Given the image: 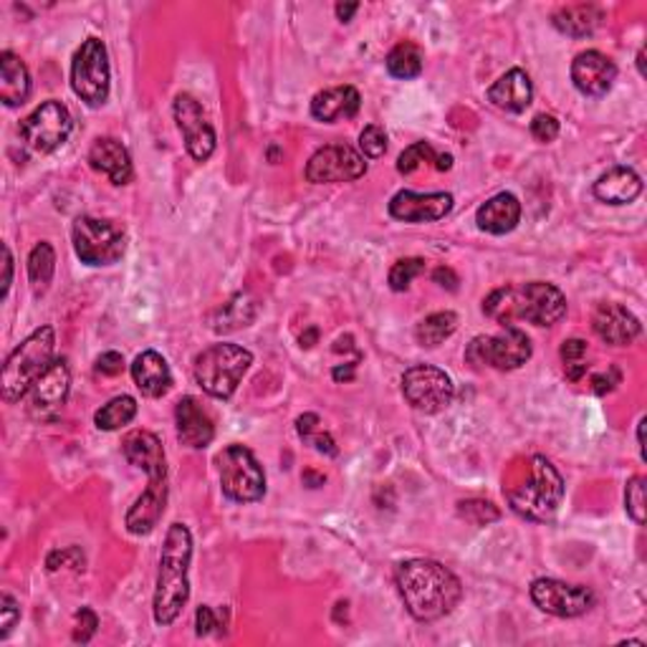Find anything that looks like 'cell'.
I'll return each mask as SVG.
<instances>
[{
	"instance_id": "1",
	"label": "cell",
	"mask_w": 647,
	"mask_h": 647,
	"mask_svg": "<svg viewBox=\"0 0 647 647\" xmlns=\"http://www.w3.org/2000/svg\"><path fill=\"white\" fill-rule=\"evenodd\" d=\"M395 582L407 612L420 622L445 618L464 597V584L458 576L433 559L403 561L395 572Z\"/></svg>"
},
{
	"instance_id": "2",
	"label": "cell",
	"mask_w": 647,
	"mask_h": 647,
	"mask_svg": "<svg viewBox=\"0 0 647 647\" xmlns=\"http://www.w3.org/2000/svg\"><path fill=\"white\" fill-rule=\"evenodd\" d=\"M190 559H192V534L185 523H173L167 529L165 544L160 554V572L155 589V622L162 627L173 625L180 618L190 599Z\"/></svg>"
},
{
	"instance_id": "3",
	"label": "cell",
	"mask_w": 647,
	"mask_h": 647,
	"mask_svg": "<svg viewBox=\"0 0 647 647\" xmlns=\"http://www.w3.org/2000/svg\"><path fill=\"white\" fill-rule=\"evenodd\" d=\"M483 312L504 327L516 319L534 324V327H554L567 314V299L554 283L531 281L493 291L483 302Z\"/></svg>"
},
{
	"instance_id": "4",
	"label": "cell",
	"mask_w": 647,
	"mask_h": 647,
	"mask_svg": "<svg viewBox=\"0 0 647 647\" xmlns=\"http://www.w3.org/2000/svg\"><path fill=\"white\" fill-rule=\"evenodd\" d=\"M53 346H56L53 329L38 327L8 354L3 375H0V390H3L5 403H18L21 397L28 395L38 377L51 367Z\"/></svg>"
},
{
	"instance_id": "5",
	"label": "cell",
	"mask_w": 647,
	"mask_h": 647,
	"mask_svg": "<svg viewBox=\"0 0 647 647\" xmlns=\"http://www.w3.org/2000/svg\"><path fill=\"white\" fill-rule=\"evenodd\" d=\"M561 500H564V481L544 456L531 458L529 479L508 491V504L527 521H551Z\"/></svg>"
},
{
	"instance_id": "6",
	"label": "cell",
	"mask_w": 647,
	"mask_h": 647,
	"mask_svg": "<svg viewBox=\"0 0 647 647\" xmlns=\"http://www.w3.org/2000/svg\"><path fill=\"white\" fill-rule=\"evenodd\" d=\"M253 365V354L238 344H213L195 357V380L215 399H230L243 375Z\"/></svg>"
},
{
	"instance_id": "7",
	"label": "cell",
	"mask_w": 647,
	"mask_h": 647,
	"mask_svg": "<svg viewBox=\"0 0 647 647\" xmlns=\"http://www.w3.org/2000/svg\"><path fill=\"white\" fill-rule=\"evenodd\" d=\"M74 251L87 266H112L125 256L127 233L119 223L81 215L74 220Z\"/></svg>"
},
{
	"instance_id": "8",
	"label": "cell",
	"mask_w": 647,
	"mask_h": 647,
	"mask_svg": "<svg viewBox=\"0 0 647 647\" xmlns=\"http://www.w3.org/2000/svg\"><path fill=\"white\" fill-rule=\"evenodd\" d=\"M220 489L236 504H256L266 493V473L245 445H228L218 456Z\"/></svg>"
},
{
	"instance_id": "9",
	"label": "cell",
	"mask_w": 647,
	"mask_h": 647,
	"mask_svg": "<svg viewBox=\"0 0 647 647\" xmlns=\"http://www.w3.org/2000/svg\"><path fill=\"white\" fill-rule=\"evenodd\" d=\"M110 56L102 38H87L74 53L72 89L89 106H102L110 99Z\"/></svg>"
},
{
	"instance_id": "10",
	"label": "cell",
	"mask_w": 647,
	"mask_h": 647,
	"mask_svg": "<svg viewBox=\"0 0 647 647\" xmlns=\"http://www.w3.org/2000/svg\"><path fill=\"white\" fill-rule=\"evenodd\" d=\"M466 359L473 367H491L508 372L519 369L531 359V339L516 324H506L500 334L475 337L466 350Z\"/></svg>"
},
{
	"instance_id": "11",
	"label": "cell",
	"mask_w": 647,
	"mask_h": 647,
	"mask_svg": "<svg viewBox=\"0 0 647 647\" xmlns=\"http://www.w3.org/2000/svg\"><path fill=\"white\" fill-rule=\"evenodd\" d=\"M74 129L72 112L66 110L61 102H43L21 122V137L26 142L28 150L38 152V155H51L61 144L68 140Z\"/></svg>"
},
{
	"instance_id": "12",
	"label": "cell",
	"mask_w": 647,
	"mask_h": 647,
	"mask_svg": "<svg viewBox=\"0 0 647 647\" xmlns=\"http://www.w3.org/2000/svg\"><path fill=\"white\" fill-rule=\"evenodd\" d=\"M403 395L418 413L435 415L456 397V384L443 369L433 365H415L403 375Z\"/></svg>"
},
{
	"instance_id": "13",
	"label": "cell",
	"mask_w": 647,
	"mask_h": 647,
	"mask_svg": "<svg viewBox=\"0 0 647 647\" xmlns=\"http://www.w3.org/2000/svg\"><path fill=\"white\" fill-rule=\"evenodd\" d=\"M173 114L177 122V129L182 132L185 150L195 162H207L213 157L215 144H218V137H215V129L207 119L203 104L198 102L192 94H177L173 104Z\"/></svg>"
},
{
	"instance_id": "14",
	"label": "cell",
	"mask_w": 647,
	"mask_h": 647,
	"mask_svg": "<svg viewBox=\"0 0 647 647\" xmlns=\"http://www.w3.org/2000/svg\"><path fill=\"white\" fill-rule=\"evenodd\" d=\"M531 599L538 610L554 618H582L595 607V592L582 584H567L561 580H536L531 584Z\"/></svg>"
},
{
	"instance_id": "15",
	"label": "cell",
	"mask_w": 647,
	"mask_h": 647,
	"mask_svg": "<svg viewBox=\"0 0 647 647\" xmlns=\"http://www.w3.org/2000/svg\"><path fill=\"white\" fill-rule=\"evenodd\" d=\"M367 173V162L350 144H327L306 165V180L314 185L354 182Z\"/></svg>"
},
{
	"instance_id": "16",
	"label": "cell",
	"mask_w": 647,
	"mask_h": 647,
	"mask_svg": "<svg viewBox=\"0 0 647 647\" xmlns=\"http://www.w3.org/2000/svg\"><path fill=\"white\" fill-rule=\"evenodd\" d=\"M68 390H72V372H68L64 359H53L51 367L38 377L36 384L28 392L34 418H53V415L64 407Z\"/></svg>"
},
{
	"instance_id": "17",
	"label": "cell",
	"mask_w": 647,
	"mask_h": 647,
	"mask_svg": "<svg viewBox=\"0 0 647 647\" xmlns=\"http://www.w3.org/2000/svg\"><path fill=\"white\" fill-rule=\"evenodd\" d=\"M453 211L451 192L399 190L390 200V215L403 223H435Z\"/></svg>"
},
{
	"instance_id": "18",
	"label": "cell",
	"mask_w": 647,
	"mask_h": 647,
	"mask_svg": "<svg viewBox=\"0 0 647 647\" xmlns=\"http://www.w3.org/2000/svg\"><path fill=\"white\" fill-rule=\"evenodd\" d=\"M592 329L605 344L627 346L640 337L643 324L627 306L622 304H599L592 314Z\"/></svg>"
},
{
	"instance_id": "19",
	"label": "cell",
	"mask_w": 647,
	"mask_h": 647,
	"mask_svg": "<svg viewBox=\"0 0 647 647\" xmlns=\"http://www.w3.org/2000/svg\"><path fill=\"white\" fill-rule=\"evenodd\" d=\"M618 79V66L599 51H582L572 61V81L584 97H605Z\"/></svg>"
},
{
	"instance_id": "20",
	"label": "cell",
	"mask_w": 647,
	"mask_h": 647,
	"mask_svg": "<svg viewBox=\"0 0 647 647\" xmlns=\"http://www.w3.org/2000/svg\"><path fill=\"white\" fill-rule=\"evenodd\" d=\"M122 453L135 468L148 473V481H167V458L160 437L150 430H132L122 441Z\"/></svg>"
},
{
	"instance_id": "21",
	"label": "cell",
	"mask_w": 647,
	"mask_h": 647,
	"mask_svg": "<svg viewBox=\"0 0 647 647\" xmlns=\"http://www.w3.org/2000/svg\"><path fill=\"white\" fill-rule=\"evenodd\" d=\"M175 422H177V437L182 445L192 451H203L213 443L215 426L211 413L200 405L198 397H182L175 407Z\"/></svg>"
},
{
	"instance_id": "22",
	"label": "cell",
	"mask_w": 647,
	"mask_h": 647,
	"mask_svg": "<svg viewBox=\"0 0 647 647\" xmlns=\"http://www.w3.org/2000/svg\"><path fill=\"white\" fill-rule=\"evenodd\" d=\"M89 165L94 167L97 173L110 177L114 185H127L135 175L132 157H129L125 144H122L119 140H114V137H102V140H97L94 144H91Z\"/></svg>"
},
{
	"instance_id": "23",
	"label": "cell",
	"mask_w": 647,
	"mask_h": 647,
	"mask_svg": "<svg viewBox=\"0 0 647 647\" xmlns=\"http://www.w3.org/2000/svg\"><path fill=\"white\" fill-rule=\"evenodd\" d=\"M167 506V481H150L127 513L129 534L144 536L157 527Z\"/></svg>"
},
{
	"instance_id": "24",
	"label": "cell",
	"mask_w": 647,
	"mask_h": 647,
	"mask_svg": "<svg viewBox=\"0 0 647 647\" xmlns=\"http://www.w3.org/2000/svg\"><path fill=\"white\" fill-rule=\"evenodd\" d=\"M534 99V84H531L529 74L523 68H511L489 89V102L496 110L519 114L527 110Z\"/></svg>"
},
{
	"instance_id": "25",
	"label": "cell",
	"mask_w": 647,
	"mask_h": 647,
	"mask_svg": "<svg viewBox=\"0 0 647 647\" xmlns=\"http://www.w3.org/2000/svg\"><path fill=\"white\" fill-rule=\"evenodd\" d=\"M521 220V203L513 192H498L491 200L479 207L475 213V223L479 228L491 236H506L519 226Z\"/></svg>"
},
{
	"instance_id": "26",
	"label": "cell",
	"mask_w": 647,
	"mask_h": 647,
	"mask_svg": "<svg viewBox=\"0 0 647 647\" xmlns=\"http://www.w3.org/2000/svg\"><path fill=\"white\" fill-rule=\"evenodd\" d=\"M643 192V180L635 169L625 165L610 167L595 182V198L607 205H627Z\"/></svg>"
},
{
	"instance_id": "27",
	"label": "cell",
	"mask_w": 647,
	"mask_h": 647,
	"mask_svg": "<svg viewBox=\"0 0 647 647\" xmlns=\"http://www.w3.org/2000/svg\"><path fill=\"white\" fill-rule=\"evenodd\" d=\"M361 106V97L354 87H334L324 89L312 99V117L327 125H334L339 119L357 117Z\"/></svg>"
},
{
	"instance_id": "28",
	"label": "cell",
	"mask_w": 647,
	"mask_h": 647,
	"mask_svg": "<svg viewBox=\"0 0 647 647\" xmlns=\"http://www.w3.org/2000/svg\"><path fill=\"white\" fill-rule=\"evenodd\" d=\"M132 380L144 397H162L173 388V372L157 352H142L132 365Z\"/></svg>"
},
{
	"instance_id": "29",
	"label": "cell",
	"mask_w": 647,
	"mask_h": 647,
	"mask_svg": "<svg viewBox=\"0 0 647 647\" xmlns=\"http://www.w3.org/2000/svg\"><path fill=\"white\" fill-rule=\"evenodd\" d=\"M30 94V74L13 51L0 53V99L5 106H21Z\"/></svg>"
},
{
	"instance_id": "30",
	"label": "cell",
	"mask_w": 647,
	"mask_h": 647,
	"mask_svg": "<svg viewBox=\"0 0 647 647\" xmlns=\"http://www.w3.org/2000/svg\"><path fill=\"white\" fill-rule=\"evenodd\" d=\"M602 21V11L597 5H564L551 15V23L561 34L582 38L595 34V28Z\"/></svg>"
},
{
	"instance_id": "31",
	"label": "cell",
	"mask_w": 647,
	"mask_h": 647,
	"mask_svg": "<svg viewBox=\"0 0 647 647\" xmlns=\"http://www.w3.org/2000/svg\"><path fill=\"white\" fill-rule=\"evenodd\" d=\"M456 329H458L456 314L437 312V314H430V317H426L418 324V329H415V339H418L420 346L433 350V346H441L445 339L456 334Z\"/></svg>"
},
{
	"instance_id": "32",
	"label": "cell",
	"mask_w": 647,
	"mask_h": 647,
	"mask_svg": "<svg viewBox=\"0 0 647 647\" xmlns=\"http://www.w3.org/2000/svg\"><path fill=\"white\" fill-rule=\"evenodd\" d=\"M53 271H56V253H53L51 243L41 241L28 256V279L30 287H34V294H43L49 289Z\"/></svg>"
},
{
	"instance_id": "33",
	"label": "cell",
	"mask_w": 647,
	"mask_h": 647,
	"mask_svg": "<svg viewBox=\"0 0 647 647\" xmlns=\"http://www.w3.org/2000/svg\"><path fill=\"white\" fill-rule=\"evenodd\" d=\"M426 162H433L435 169H441V173H448L453 167V155H441V152H435L430 148V142H415L413 148H407L403 155L397 160V169L399 175H413L415 169L420 165H426Z\"/></svg>"
},
{
	"instance_id": "34",
	"label": "cell",
	"mask_w": 647,
	"mask_h": 647,
	"mask_svg": "<svg viewBox=\"0 0 647 647\" xmlns=\"http://www.w3.org/2000/svg\"><path fill=\"white\" fill-rule=\"evenodd\" d=\"M384 64H388V72L390 76H395V79H418L422 74V51L415 43H399L390 51Z\"/></svg>"
},
{
	"instance_id": "35",
	"label": "cell",
	"mask_w": 647,
	"mask_h": 647,
	"mask_svg": "<svg viewBox=\"0 0 647 647\" xmlns=\"http://www.w3.org/2000/svg\"><path fill=\"white\" fill-rule=\"evenodd\" d=\"M137 415V399L129 397V395H119L106 403L102 410L94 415V422L99 430H106V433H112V430H119L129 426V422L135 420Z\"/></svg>"
},
{
	"instance_id": "36",
	"label": "cell",
	"mask_w": 647,
	"mask_h": 647,
	"mask_svg": "<svg viewBox=\"0 0 647 647\" xmlns=\"http://www.w3.org/2000/svg\"><path fill=\"white\" fill-rule=\"evenodd\" d=\"M253 321V306L245 302L243 296L230 299L228 304H223L218 314L213 317V329L215 331H236L241 327H249Z\"/></svg>"
},
{
	"instance_id": "37",
	"label": "cell",
	"mask_w": 647,
	"mask_h": 647,
	"mask_svg": "<svg viewBox=\"0 0 647 647\" xmlns=\"http://www.w3.org/2000/svg\"><path fill=\"white\" fill-rule=\"evenodd\" d=\"M319 426H321L319 415H314V413H306L296 420V430H299V435H302V441L306 445H312V448H317L319 453H324V456L334 458L339 453L334 437H331L329 433H324Z\"/></svg>"
},
{
	"instance_id": "38",
	"label": "cell",
	"mask_w": 647,
	"mask_h": 647,
	"mask_svg": "<svg viewBox=\"0 0 647 647\" xmlns=\"http://www.w3.org/2000/svg\"><path fill=\"white\" fill-rule=\"evenodd\" d=\"M561 361H564L567 380L580 382L587 375V342H582V339H567L561 344Z\"/></svg>"
},
{
	"instance_id": "39",
	"label": "cell",
	"mask_w": 647,
	"mask_h": 647,
	"mask_svg": "<svg viewBox=\"0 0 647 647\" xmlns=\"http://www.w3.org/2000/svg\"><path fill=\"white\" fill-rule=\"evenodd\" d=\"M420 274H426V261L422 258H403L390 268V289L392 291H407L410 283L418 279Z\"/></svg>"
},
{
	"instance_id": "40",
	"label": "cell",
	"mask_w": 647,
	"mask_h": 647,
	"mask_svg": "<svg viewBox=\"0 0 647 647\" xmlns=\"http://www.w3.org/2000/svg\"><path fill=\"white\" fill-rule=\"evenodd\" d=\"M458 513L464 516L466 521H471L473 527H489V523L500 519V513H498L496 506L489 504V500H479V498L460 500V504H458Z\"/></svg>"
},
{
	"instance_id": "41",
	"label": "cell",
	"mask_w": 647,
	"mask_h": 647,
	"mask_svg": "<svg viewBox=\"0 0 647 647\" xmlns=\"http://www.w3.org/2000/svg\"><path fill=\"white\" fill-rule=\"evenodd\" d=\"M625 508H627L630 519H633L637 527H643L645 523V479L643 475H635V479L627 481Z\"/></svg>"
},
{
	"instance_id": "42",
	"label": "cell",
	"mask_w": 647,
	"mask_h": 647,
	"mask_svg": "<svg viewBox=\"0 0 647 647\" xmlns=\"http://www.w3.org/2000/svg\"><path fill=\"white\" fill-rule=\"evenodd\" d=\"M359 150L369 160H380L388 152V132L380 125H369L359 135Z\"/></svg>"
},
{
	"instance_id": "43",
	"label": "cell",
	"mask_w": 647,
	"mask_h": 647,
	"mask_svg": "<svg viewBox=\"0 0 647 647\" xmlns=\"http://www.w3.org/2000/svg\"><path fill=\"white\" fill-rule=\"evenodd\" d=\"M531 137L536 142L549 144L559 137V122L554 114H536L534 122H531Z\"/></svg>"
},
{
	"instance_id": "44",
	"label": "cell",
	"mask_w": 647,
	"mask_h": 647,
	"mask_svg": "<svg viewBox=\"0 0 647 647\" xmlns=\"http://www.w3.org/2000/svg\"><path fill=\"white\" fill-rule=\"evenodd\" d=\"M21 620V607L11 595L0 597V640H5L13 633V627Z\"/></svg>"
},
{
	"instance_id": "45",
	"label": "cell",
	"mask_w": 647,
	"mask_h": 647,
	"mask_svg": "<svg viewBox=\"0 0 647 647\" xmlns=\"http://www.w3.org/2000/svg\"><path fill=\"white\" fill-rule=\"evenodd\" d=\"M97 627H99V618L94 612L89 610V607H81V612L76 614V630H74V643H89L91 637L97 635Z\"/></svg>"
},
{
	"instance_id": "46",
	"label": "cell",
	"mask_w": 647,
	"mask_h": 647,
	"mask_svg": "<svg viewBox=\"0 0 647 647\" xmlns=\"http://www.w3.org/2000/svg\"><path fill=\"white\" fill-rule=\"evenodd\" d=\"M97 372L104 377H117L125 372V357L119 352H104L102 357L97 359Z\"/></svg>"
},
{
	"instance_id": "47",
	"label": "cell",
	"mask_w": 647,
	"mask_h": 647,
	"mask_svg": "<svg viewBox=\"0 0 647 647\" xmlns=\"http://www.w3.org/2000/svg\"><path fill=\"white\" fill-rule=\"evenodd\" d=\"M620 380H622L620 369L618 367H610V369H607V372L597 375L595 380H592V390H595L597 395H607V392H612L614 388H618Z\"/></svg>"
},
{
	"instance_id": "48",
	"label": "cell",
	"mask_w": 647,
	"mask_h": 647,
	"mask_svg": "<svg viewBox=\"0 0 647 647\" xmlns=\"http://www.w3.org/2000/svg\"><path fill=\"white\" fill-rule=\"evenodd\" d=\"M195 627H198V635H200V637L211 635L213 630L218 627V618H215L213 607H207V605H200V607H198V614H195Z\"/></svg>"
},
{
	"instance_id": "49",
	"label": "cell",
	"mask_w": 647,
	"mask_h": 647,
	"mask_svg": "<svg viewBox=\"0 0 647 647\" xmlns=\"http://www.w3.org/2000/svg\"><path fill=\"white\" fill-rule=\"evenodd\" d=\"M433 279L441 283V287H448L451 291H456L458 289V276L451 271V268H435V274H433Z\"/></svg>"
},
{
	"instance_id": "50",
	"label": "cell",
	"mask_w": 647,
	"mask_h": 647,
	"mask_svg": "<svg viewBox=\"0 0 647 647\" xmlns=\"http://www.w3.org/2000/svg\"><path fill=\"white\" fill-rule=\"evenodd\" d=\"M3 296H8V289H11V281H13V256H11V249L3 245Z\"/></svg>"
},
{
	"instance_id": "51",
	"label": "cell",
	"mask_w": 647,
	"mask_h": 647,
	"mask_svg": "<svg viewBox=\"0 0 647 647\" xmlns=\"http://www.w3.org/2000/svg\"><path fill=\"white\" fill-rule=\"evenodd\" d=\"M359 11V3H337V18L342 23H350L352 15Z\"/></svg>"
},
{
	"instance_id": "52",
	"label": "cell",
	"mask_w": 647,
	"mask_h": 647,
	"mask_svg": "<svg viewBox=\"0 0 647 647\" xmlns=\"http://www.w3.org/2000/svg\"><path fill=\"white\" fill-rule=\"evenodd\" d=\"M645 418L640 420V426H637V443H640V456L645 458Z\"/></svg>"
},
{
	"instance_id": "53",
	"label": "cell",
	"mask_w": 647,
	"mask_h": 647,
	"mask_svg": "<svg viewBox=\"0 0 647 647\" xmlns=\"http://www.w3.org/2000/svg\"><path fill=\"white\" fill-rule=\"evenodd\" d=\"M637 68H640V74L645 76V51L637 53Z\"/></svg>"
}]
</instances>
